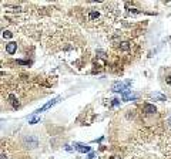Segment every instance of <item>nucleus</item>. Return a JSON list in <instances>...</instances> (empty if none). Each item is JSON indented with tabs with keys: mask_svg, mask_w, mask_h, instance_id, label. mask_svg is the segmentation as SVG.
Returning <instances> with one entry per match:
<instances>
[{
	"mask_svg": "<svg viewBox=\"0 0 171 159\" xmlns=\"http://www.w3.org/2000/svg\"><path fill=\"white\" fill-rule=\"evenodd\" d=\"M153 98H155V100H160V101H165L167 98H165V95H163V94H158V93H154L151 95Z\"/></svg>",
	"mask_w": 171,
	"mask_h": 159,
	"instance_id": "nucleus-11",
	"label": "nucleus"
},
{
	"mask_svg": "<svg viewBox=\"0 0 171 159\" xmlns=\"http://www.w3.org/2000/svg\"><path fill=\"white\" fill-rule=\"evenodd\" d=\"M23 145L26 148H29V149H34V148H37V145H39V139L34 135H26L23 138Z\"/></svg>",
	"mask_w": 171,
	"mask_h": 159,
	"instance_id": "nucleus-2",
	"label": "nucleus"
},
{
	"mask_svg": "<svg viewBox=\"0 0 171 159\" xmlns=\"http://www.w3.org/2000/svg\"><path fill=\"white\" fill-rule=\"evenodd\" d=\"M131 85V80H127L124 81V83H121V81H116V83H113V85H111V91L113 93H125V91H128V87Z\"/></svg>",
	"mask_w": 171,
	"mask_h": 159,
	"instance_id": "nucleus-1",
	"label": "nucleus"
},
{
	"mask_svg": "<svg viewBox=\"0 0 171 159\" xmlns=\"http://www.w3.org/2000/svg\"><path fill=\"white\" fill-rule=\"evenodd\" d=\"M99 17H100V13H99V12H96V10L90 12V14H89V19H90V20H97Z\"/></svg>",
	"mask_w": 171,
	"mask_h": 159,
	"instance_id": "nucleus-10",
	"label": "nucleus"
},
{
	"mask_svg": "<svg viewBox=\"0 0 171 159\" xmlns=\"http://www.w3.org/2000/svg\"><path fill=\"white\" fill-rule=\"evenodd\" d=\"M165 84H168V85H171V75H168L165 78Z\"/></svg>",
	"mask_w": 171,
	"mask_h": 159,
	"instance_id": "nucleus-15",
	"label": "nucleus"
},
{
	"mask_svg": "<svg viewBox=\"0 0 171 159\" xmlns=\"http://www.w3.org/2000/svg\"><path fill=\"white\" fill-rule=\"evenodd\" d=\"M167 124H168V126H170V128H171V116H170L168 119H167Z\"/></svg>",
	"mask_w": 171,
	"mask_h": 159,
	"instance_id": "nucleus-20",
	"label": "nucleus"
},
{
	"mask_svg": "<svg viewBox=\"0 0 171 159\" xmlns=\"http://www.w3.org/2000/svg\"><path fill=\"white\" fill-rule=\"evenodd\" d=\"M74 149L76 151H79V152H81V153H90L91 152V148L89 146V145H84V143H80V142H74Z\"/></svg>",
	"mask_w": 171,
	"mask_h": 159,
	"instance_id": "nucleus-4",
	"label": "nucleus"
},
{
	"mask_svg": "<svg viewBox=\"0 0 171 159\" xmlns=\"http://www.w3.org/2000/svg\"><path fill=\"white\" fill-rule=\"evenodd\" d=\"M17 63H19V64H29V63H27V61H23V60H19V61H17Z\"/></svg>",
	"mask_w": 171,
	"mask_h": 159,
	"instance_id": "nucleus-17",
	"label": "nucleus"
},
{
	"mask_svg": "<svg viewBox=\"0 0 171 159\" xmlns=\"http://www.w3.org/2000/svg\"><path fill=\"white\" fill-rule=\"evenodd\" d=\"M110 159H118V158H116V156H111Z\"/></svg>",
	"mask_w": 171,
	"mask_h": 159,
	"instance_id": "nucleus-22",
	"label": "nucleus"
},
{
	"mask_svg": "<svg viewBox=\"0 0 171 159\" xmlns=\"http://www.w3.org/2000/svg\"><path fill=\"white\" fill-rule=\"evenodd\" d=\"M97 54H100V57H106V55H104V51H101V50L97 51Z\"/></svg>",
	"mask_w": 171,
	"mask_h": 159,
	"instance_id": "nucleus-16",
	"label": "nucleus"
},
{
	"mask_svg": "<svg viewBox=\"0 0 171 159\" xmlns=\"http://www.w3.org/2000/svg\"><path fill=\"white\" fill-rule=\"evenodd\" d=\"M9 101H10V104L13 105V108H19V101H17V98H16V95L14 94H10L9 95Z\"/></svg>",
	"mask_w": 171,
	"mask_h": 159,
	"instance_id": "nucleus-8",
	"label": "nucleus"
},
{
	"mask_svg": "<svg viewBox=\"0 0 171 159\" xmlns=\"http://www.w3.org/2000/svg\"><path fill=\"white\" fill-rule=\"evenodd\" d=\"M6 51H7L9 54H14V53L17 51V43H14V41L7 43L6 44Z\"/></svg>",
	"mask_w": 171,
	"mask_h": 159,
	"instance_id": "nucleus-6",
	"label": "nucleus"
},
{
	"mask_svg": "<svg viewBox=\"0 0 171 159\" xmlns=\"http://www.w3.org/2000/svg\"><path fill=\"white\" fill-rule=\"evenodd\" d=\"M137 98H138V94H133L131 90L125 91V93L121 95V100L123 101H134V100H137Z\"/></svg>",
	"mask_w": 171,
	"mask_h": 159,
	"instance_id": "nucleus-5",
	"label": "nucleus"
},
{
	"mask_svg": "<svg viewBox=\"0 0 171 159\" xmlns=\"http://www.w3.org/2000/svg\"><path fill=\"white\" fill-rule=\"evenodd\" d=\"M118 104H120V100H118V98H114L113 100V107H117Z\"/></svg>",
	"mask_w": 171,
	"mask_h": 159,
	"instance_id": "nucleus-14",
	"label": "nucleus"
},
{
	"mask_svg": "<svg viewBox=\"0 0 171 159\" xmlns=\"http://www.w3.org/2000/svg\"><path fill=\"white\" fill-rule=\"evenodd\" d=\"M87 156H89L90 159H91V158H94V152H90V153H89V155H87Z\"/></svg>",
	"mask_w": 171,
	"mask_h": 159,
	"instance_id": "nucleus-19",
	"label": "nucleus"
},
{
	"mask_svg": "<svg viewBox=\"0 0 171 159\" xmlns=\"http://www.w3.org/2000/svg\"><path fill=\"white\" fill-rule=\"evenodd\" d=\"M12 36H13V34L10 33L9 30H4V31H3V37H4V38H10Z\"/></svg>",
	"mask_w": 171,
	"mask_h": 159,
	"instance_id": "nucleus-13",
	"label": "nucleus"
},
{
	"mask_svg": "<svg viewBox=\"0 0 171 159\" xmlns=\"http://www.w3.org/2000/svg\"><path fill=\"white\" fill-rule=\"evenodd\" d=\"M27 121H29V124H31V125H33V124H37V122H40V115H31V116H29V118H27Z\"/></svg>",
	"mask_w": 171,
	"mask_h": 159,
	"instance_id": "nucleus-9",
	"label": "nucleus"
},
{
	"mask_svg": "<svg viewBox=\"0 0 171 159\" xmlns=\"http://www.w3.org/2000/svg\"><path fill=\"white\" fill-rule=\"evenodd\" d=\"M155 111H157V108L153 104H145L144 105V112L145 114H155Z\"/></svg>",
	"mask_w": 171,
	"mask_h": 159,
	"instance_id": "nucleus-7",
	"label": "nucleus"
},
{
	"mask_svg": "<svg viewBox=\"0 0 171 159\" xmlns=\"http://www.w3.org/2000/svg\"><path fill=\"white\" fill-rule=\"evenodd\" d=\"M71 149H73V148L70 146V145H66V151H69V152H70Z\"/></svg>",
	"mask_w": 171,
	"mask_h": 159,
	"instance_id": "nucleus-18",
	"label": "nucleus"
},
{
	"mask_svg": "<svg viewBox=\"0 0 171 159\" xmlns=\"http://www.w3.org/2000/svg\"><path fill=\"white\" fill-rule=\"evenodd\" d=\"M0 159H6V155H4V153H2V155H0Z\"/></svg>",
	"mask_w": 171,
	"mask_h": 159,
	"instance_id": "nucleus-21",
	"label": "nucleus"
},
{
	"mask_svg": "<svg viewBox=\"0 0 171 159\" xmlns=\"http://www.w3.org/2000/svg\"><path fill=\"white\" fill-rule=\"evenodd\" d=\"M60 100H61V97H56V98H53V100H51V101H48L47 104H44L41 108H39V109H37V111L34 112V114H36V115H39L40 112L46 111V109H48V108H51V107H53V105H56V104H57V102L60 101Z\"/></svg>",
	"mask_w": 171,
	"mask_h": 159,
	"instance_id": "nucleus-3",
	"label": "nucleus"
},
{
	"mask_svg": "<svg viewBox=\"0 0 171 159\" xmlns=\"http://www.w3.org/2000/svg\"><path fill=\"white\" fill-rule=\"evenodd\" d=\"M120 50H123V51H128V50H130V43H127V41L121 43V44H120Z\"/></svg>",
	"mask_w": 171,
	"mask_h": 159,
	"instance_id": "nucleus-12",
	"label": "nucleus"
}]
</instances>
